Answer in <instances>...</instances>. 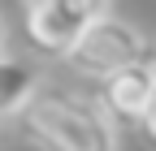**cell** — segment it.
I'll return each mask as SVG.
<instances>
[{
    "instance_id": "8",
    "label": "cell",
    "mask_w": 156,
    "mask_h": 151,
    "mask_svg": "<svg viewBox=\"0 0 156 151\" xmlns=\"http://www.w3.org/2000/svg\"><path fill=\"white\" fill-rule=\"evenodd\" d=\"M147 56H152V65H156V43H147Z\"/></svg>"
},
{
    "instance_id": "6",
    "label": "cell",
    "mask_w": 156,
    "mask_h": 151,
    "mask_svg": "<svg viewBox=\"0 0 156 151\" xmlns=\"http://www.w3.org/2000/svg\"><path fill=\"white\" fill-rule=\"evenodd\" d=\"M134 129V138H139L147 151H156V91H152V99H147V108L139 112V121L130 125Z\"/></svg>"
},
{
    "instance_id": "5",
    "label": "cell",
    "mask_w": 156,
    "mask_h": 151,
    "mask_svg": "<svg viewBox=\"0 0 156 151\" xmlns=\"http://www.w3.org/2000/svg\"><path fill=\"white\" fill-rule=\"evenodd\" d=\"M44 82H48V73H44V61H39L35 52L0 48V121H13L17 108H22Z\"/></svg>"
},
{
    "instance_id": "1",
    "label": "cell",
    "mask_w": 156,
    "mask_h": 151,
    "mask_svg": "<svg viewBox=\"0 0 156 151\" xmlns=\"http://www.w3.org/2000/svg\"><path fill=\"white\" fill-rule=\"evenodd\" d=\"M13 125L30 151H122V129L91 95L48 82L17 108Z\"/></svg>"
},
{
    "instance_id": "7",
    "label": "cell",
    "mask_w": 156,
    "mask_h": 151,
    "mask_svg": "<svg viewBox=\"0 0 156 151\" xmlns=\"http://www.w3.org/2000/svg\"><path fill=\"white\" fill-rule=\"evenodd\" d=\"M0 48H9V22H5V13H0Z\"/></svg>"
},
{
    "instance_id": "2",
    "label": "cell",
    "mask_w": 156,
    "mask_h": 151,
    "mask_svg": "<svg viewBox=\"0 0 156 151\" xmlns=\"http://www.w3.org/2000/svg\"><path fill=\"white\" fill-rule=\"evenodd\" d=\"M147 52V35L126 22V17H117V13H100V17H91V22L78 30V39L61 52V61L69 73H78V78H91V82H100L104 73L113 69H122L126 61H134V56H143Z\"/></svg>"
},
{
    "instance_id": "3",
    "label": "cell",
    "mask_w": 156,
    "mask_h": 151,
    "mask_svg": "<svg viewBox=\"0 0 156 151\" xmlns=\"http://www.w3.org/2000/svg\"><path fill=\"white\" fill-rule=\"evenodd\" d=\"M108 0H35L22 9V30L26 43L39 61H61V52L78 39L91 17H100Z\"/></svg>"
},
{
    "instance_id": "4",
    "label": "cell",
    "mask_w": 156,
    "mask_h": 151,
    "mask_svg": "<svg viewBox=\"0 0 156 151\" xmlns=\"http://www.w3.org/2000/svg\"><path fill=\"white\" fill-rule=\"evenodd\" d=\"M152 91H156V65H152V56H134V61H126L122 69H113L100 78V91H95V104L104 108V117L117 125V129H130L134 121H139V112L147 108L152 99Z\"/></svg>"
},
{
    "instance_id": "9",
    "label": "cell",
    "mask_w": 156,
    "mask_h": 151,
    "mask_svg": "<svg viewBox=\"0 0 156 151\" xmlns=\"http://www.w3.org/2000/svg\"><path fill=\"white\" fill-rule=\"evenodd\" d=\"M17 5H22V9H26V5H35V0H17Z\"/></svg>"
}]
</instances>
